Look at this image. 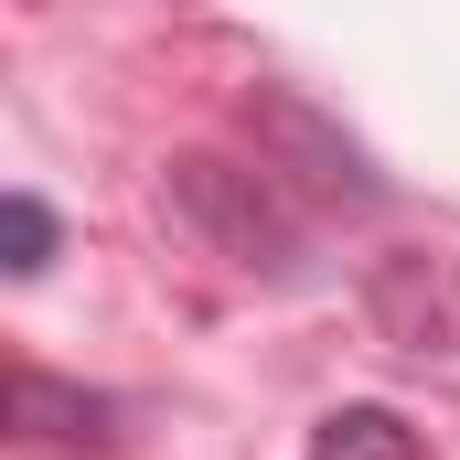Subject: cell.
Masks as SVG:
<instances>
[{"label":"cell","mask_w":460,"mask_h":460,"mask_svg":"<svg viewBox=\"0 0 460 460\" xmlns=\"http://www.w3.org/2000/svg\"><path fill=\"white\" fill-rule=\"evenodd\" d=\"M172 215L204 235L215 257H235L246 279H300V257H311V226L289 215V193H279V172L257 161H215V150H182L172 161Z\"/></svg>","instance_id":"1"},{"label":"cell","mask_w":460,"mask_h":460,"mask_svg":"<svg viewBox=\"0 0 460 460\" xmlns=\"http://www.w3.org/2000/svg\"><path fill=\"white\" fill-rule=\"evenodd\" d=\"M0 268H11V279H43V268H54V204H43V193H11V204H0Z\"/></svg>","instance_id":"6"},{"label":"cell","mask_w":460,"mask_h":460,"mask_svg":"<svg viewBox=\"0 0 460 460\" xmlns=\"http://www.w3.org/2000/svg\"><path fill=\"white\" fill-rule=\"evenodd\" d=\"M11 418H22V439H54V450L108 439V396H75V385H54L43 364H22V375H11Z\"/></svg>","instance_id":"4"},{"label":"cell","mask_w":460,"mask_h":460,"mask_svg":"<svg viewBox=\"0 0 460 460\" xmlns=\"http://www.w3.org/2000/svg\"><path fill=\"white\" fill-rule=\"evenodd\" d=\"M246 128H257L268 172H300L311 193H343V204H375V193H385V182L364 172V150H353L322 108H300V97H257V108H246Z\"/></svg>","instance_id":"3"},{"label":"cell","mask_w":460,"mask_h":460,"mask_svg":"<svg viewBox=\"0 0 460 460\" xmlns=\"http://www.w3.org/2000/svg\"><path fill=\"white\" fill-rule=\"evenodd\" d=\"M300 460H429V450H418V429H407L396 407H332Z\"/></svg>","instance_id":"5"},{"label":"cell","mask_w":460,"mask_h":460,"mask_svg":"<svg viewBox=\"0 0 460 460\" xmlns=\"http://www.w3.org/2000/svg\"><path fill=\"white\" fill-rule=\"evenodd\" d=\"M364 311H375V332H385L396 353H460V257H439V246L375 257Z\"/></svg>","instance_id":"2"}]
</instances>
